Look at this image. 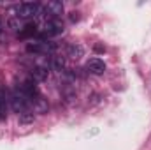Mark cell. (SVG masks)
Instances as JSON below:
<instances>
[{
	"instance_id": "obj_6",
	"label": "cell",
	"mask_w": 151,
	"mask_h": 150,
	"mask_svg": "<svg viewBox=\"0 0 151 150\" xmlns=\"http://www.w3.org/2000/svg\"><path fill=\"white\" fill-rule=\"evenodd\" d=\"M86 69H88V73H91V74L100 76V74L106 73V64H104V60L93 57V58H90V60L86 62Z\"/></svg>"
},
{
	"instance_id": "obj_4",
	"label": "cell",
	"mask_w": 151,
	"mask_h": 150,
	"mask_svg": "<svg viewBox=\"0 0 151 150\" xmlns=\"http://www.w3.org/2000/svg\"><path fill=\"white\" fill-rule=\"evenodd\" d=\"M63 32V25L60 23V20H46L42 21V28H40V39H47V37H55L60 36Z\"/></svg>"
},
{
	"instance_id": "obj_3",
	"label": "cell",
	"mask_w": 151,
	"mask_h": 150,
	"mask_svg": "<svg viewBox=\"0 0 151 150\" xmlns=\"http://www.w3.org/2000/svg\"><path fill=\"white\" fill-rule=\"evenodd\" d=\"M39 12H40V5L37 2H23L16 7V18L19 20H32L39 16Z\"/></svg>"
},
{
	"instance_id": "obj_11",
	"label": "cell",
	"mask_w": 151,
	"mask_h": 150,
	"mask_svg": "<svg viewBox=\"0 0 151 150\" xmlns=\"http://www.w3.org/2000/svg\"><path fill=\"white\" fill-rule=\"evenodd\" d=\"M9 27H11L12 30H19V32H21V28H23L19 18H11V20H9Z\"/></svg>"
},
{
	"instance_id": "obj_9",
	"label": "cell",
	"mask_w": 151,
	"mask_h": 150,
	"mask_svg": "<svg viewBox=\"0 0 151 150\" xmlns=\"http://www.w3.org/2000/svg\"><path fill=\"white\" fill-rule=\"evenodd\" d=\"M83 53H84V50H83L81 44H70V46L67 48V57H70V58H74V60L81 58Z\"/></svg>"
},
{
	"instance_id": "obj_7",
	"label": "cell",
	"mask_w": 151,
	"mask_h": 150,
	"mask_svg": "<svg viewBox=\"0 0 151 150\" xmlns=\"http://www.w3.org/2000/svg\"><path fill=\"white\" fill-rule=\"evenodd\" d=\"M47 69L49 67H46V66H35V67H32V79L34 81H44V79H47V74H49Z\"/></svg>"
},
{
	"instance_id": "obj_12",
	"label": "cell",
	"mask_w": 151,
	"mask_h": 150,
	"mask_svg": "<svg viewBox=\"0 0 151 150\" xmlns=\"http://www.w3.org/2000/svg\"><path fill=\"white\" fill-rule=\"evenodd\" d=\"M2 28H4V25H2V21H0V32H2Z\"/></svg>"
},
{
	"instance_id": "obj_5",
	"label": "cell",
	"mask_w": 151,
	"mask_h": 150,
	"mask_svg": "<svg viewBox=\"0 0 151 150\" xmlns=\"http://www.w3.org/2000/svg\"><path fill=\"white\" fill-rule=\"evenodd\" d=\"M11 108V97H9V90L5 87L0 85V120L7 118V111Z\"/></svg>"
},
{
	"instance_id": "obj_2",
	"label": "cell",
	"mask_w": 151,
	"mask_h": 150,
	"mask_svg": "<svg viewBox=\"0 0 151 150\" xmlns=\"http://www.w3.org/2000/svg\"><path fill=\"white\" fill-rule=\"evenodd\" d=\"M55 50H56V44L49 42L47 39H39V41L27 44V51L34 53V55H53Z\"/></svg>"
},
{
	"instance_id": "obj_10",
	"label": "cell",
	"mask_w": 151,
	"mask_h": 150,
	"mask_svg": "<svg viewBox=\"0 0 151 150\" xmlns=\"http://www.w3.org/2000/svg\"><path fill=\"white\" fill-rule=\"evenodd\" d=\"M39 30H37V25L35 23H28V25H25L23 28H21V32H19V37H32V36H35Z\"/></svg>"
},
{
	"instance_id": "obj_1",
	"label": "cell",
	"mask_w": 151,
	"mask_h": 150,
	"mask_svg": "<svg viewBox=\"0 0 151 150\" xmlns=\"http://www.w3.org/2000/svg\"><path fill=\"white\" fill-rule=\"evenodd\" d=\"M9 97H11V108L18 113L19 117H21V115L30 113V110H32L30 101H28V99H27V95L23 94V90H21V87H19V85H16L12 90H9Z\"/></svg>"
},
{
	"instance_id": "obj_8",
	"label": "cell",
	"mask_w": 151,
	"mask_h": 150,
	"mask_svg": "<svg viewBox=\"0 0 151 150\" xmlns=\"http://www.w3.org/2000/svg\"><path fill=\"white\" fill-rule=\"evenodd\" d=\"M49 66H51V69L62 73V71L65 69V60H63L62 57H58V55H51V58H49Z\"/></svg>"
}]
</instances>
